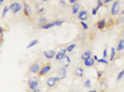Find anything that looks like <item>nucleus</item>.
Segmentation results:
<instances>
[{
  "instance_id": "obj_18",
  "label": "nucleus",
  "mask_w": 124,
  "mask_h": 92,
  "mask_svg": "<svg viewBox=\"0 0 124 92\" xmlns=\"http://www.w3.org/2000/svg\"><path fill=\"white\" fill-rule=\"evenodd\" d=\"M123 48H124V41H123V39H120L119 43H118L117 49H116V51H117V52H120V51H122V50H123Z\"/></svg>"
},
{
  "instance_id": "obj_38",
  "label": "nucleus",
  "mask_w": 124,
  "mask_h": 92,
  "mask_svg": "<svg viewBox=\"0 0 124 92\" xmlns=\"http://www.w3.org/2000/svg\"><path fill=\"white\" fill-rule=\"evenodd\" d=\"M88 92H98V91L97 90H89Z\"/></svg>"
},
{
  "instance_id": "obj_7",
  "label": "nucleus",
  "mask_w": 124,
  "mask_h": 92,
  "mask_svg": "<svg viewBox=\"0 0 124 92\" xmlns=\"http://www.w3.org/2000/svg\"><path fill=\"white\" fill-rule=\"evenodd\" d=\"M119 9H120V2L119 1H115L114 3H112V7H111V15L112 16L118 15V13H119Z\"/></svg>"
},
{
  "instance_id": "obj_32",
  "label": "nucleus",
  "mask_w": 124,
  "mask_h": 92,
  "mask_svg": "<svg viewBox=\"0 0 124 92\" xmlns=\"http://www.w3.org/2000/svg\"><path fill=\"white\" fill-rule=\"evenodd\" d=\"M102 75H103V72L102 71H98V78L99 79L102 78Z\"/></svg>"
},
{
  "instance_id": "obj_36",
  "label": "nucleus",
  "mask_w": 124,
  "mask_h": 92,
  "mask_svg": "<svg viewBox=\"0 0 124 92\" xmlns=\"http://www.w3.org/2000/svg\"><path fill=\"white\" fill-rule=\"evenodd\" d=\"M32 92H41V91H40V90H39V89H38V88H36V89H34V90H33Z\"/></svg>"
},
{
  "instance_id": "obj_6",
  "label": "nucleus",
  "mask_w": 124,
  "mask_h": 92,
  "mask_svg": "<svg viewBox=\"0 0 124 92\" xmlns=\"http://www.w3.org/2000/svg\"><path fill=\"white\" fill-rule=\"evenodd\" d=\"M56 75H57V78L58 79H64V78H66V76H67V69H65V68H60L57 71H56Z\"/></svg>"
},
{
  "instance_id": "obj_21",
  "label": "nucleus",
  "mask_w": 124,
  "mask_h": 92,
  "mask_svg": "<svg viewBox=\"0 0 124 92\" xmlns=\"http://www.w3.org/2000/svg\"><path fill=\"white\" fill-rule=\"evenodd\" d=\"M46 23H47V18L46 17H40V18L38 19V24L40 27L41 26H45Z\"/></svg>"
},
{
  "instance_id": "obj_33",
  "label": "nucleus",
  "mask_w": 124,
  "mask_h": 92,
  "mask_svg": "<svg viewBox=\"0 0 124 92\" xmlns=\"http://www.w3.org/2000/svg\"><path fill=\"white\" fill-rule=\"evenodd\" d=\"M100 84H101V86H102V89H103V90H105V89H106V83H105V82H101Z\"/></svg>"
},
{
  "instance_id": "obj_11",
  "label": "nucleus",
  "mask_w": 124,
  "mask_h": 92,
  "mask_svg": "<svg viewBox=\"0 0 124 92\" xmlns=\"http://www.w3.org/2000/svg\"><path fill=\"white\" fill-rule=\"evenodd\" d=\"M65 55H66V48H63V49H61L60 51L57 52V54H55V57H54V58H55L56 60L60 61L62 58L65 56Z\"/></svg>"
},
{
  "instance_id": "obj_2",
  "label": "nucleus",
  "mask_w": 124,
  "mask_h": 92,
  "mask_svg": "<svg viewBox=\"0 0 124 92\" xmlns=\"http://www.w3.org/2000/svg\"><path fill=\"white\" fill-rule=\"evenodd\" d=\"M51 64H47V65H45L43 68L39 70L38 72V76H45L46 74H48L50 71H51Z\"/></svg>"
},
{
  "instance_id": "obj_20",
  "label": "nucleus",
  "mask_w": 124,
  "mask_h": 92,
  "mask_svg": "<svg viewBox=\"0 0 124 92\" xmlns=\"http://www.w3.org/2000/svg\"><path fill=\"white\" fill-rule=\"evenodd\" d=\"M37 43H38V40H37V39H33L32 41H30L29 44L27 46V49H31L32 47H34L35 44H37Z\"/></svg>"
},
{
  "instance_id": "obj_37",
  "label": "nucleus",
  "mask_w": 124,
  "mask_h": 92,
  "mask_svg": "<svg viewBox=\"0 0 124 92\" xmlns=\"http://www.w3.org/2000/svg\"><path fill=\"white\" fill-rule=\"evenodd\" d=\"M69 2H70V3H72V4H74V3H75V2H77V1H75V0H70V1H69Z\"/></svg>"
},
{
  "instance_id": "obj_4",
  "label": "nucleus",
  "mask_w": 124,
  "mask_h": 92,
  "mask_svg": "<svg viewBox=\"0 0 124 92\" xmlns=\"http://www.w3.org/2000/svg\"><path fill=\"white\" fill-rule=\"evenodd\" d=\"M28 86H29V88L31 90H34V89L37 88V86H38L37 77H31V78H29V80H28Z\"/></svg>"
},
{
  "instance_id": "obj_28",
  "label": "nucleus",
  "mask_w": 124,
  "mask_h": 92,
  "mask_svg": "<svg viewBox=\"0 0 124 92\" xmlns=\"http://www.w3.org/2000/svg\"><path fill=\"white\" fill-rule=\"evenodd\" d=\"M123 74H124V73H123V71H120V73L118 74V76H117V80H118V82L122 79V77H123Z\"/></svg>"
},
{
  "instance_id": "obj_25",
  "label": "nucleus",
  "mask_w": 124,
  "mask_h": 92,
  "mask_svg": "<svg viewBox=\"0 0 124 92\" xmlns=\"http://www.w3.org/2000/svg\"><path fill=\"white\" fill-rule=\"evenodd\" d=\"M9 7H8V5H7V7H4V9H3V12H2V17H5V15H7V14H8V12H9Z\"/></svg>"
},
{
  "instance_id": "obj_8",
  "label": "nucleus",
  "mask_w": 124,
  "mask_h": 92,
  "mask_svg": "<svg viewBox=\"0 0 124 92\" xmlns=\"http://www.w3.org/2000/svg\"><path fill=\"white\" fill-rule=\"evenodd\" d=\"M78 19H80V20H82V21L86 20V19L89 17L88 12H87V11H85V10L81 11V12H78Z\"/></svg>"
},
{
  "instance_id": "obj_10",
  "label": "nucleus",
  "mask_w": 124,
  "mask_h": 92,
  "mask_svg": "<svg viewBox=\"0 0 124 92\" xmlns=\"http://www.w3.org/2000/svg\"><path fill=\"white\" fill-rule=\"evenodd\" d=\"M23 14L26 16H28V17H30L31 15H32V10H31V7H30V5L27 3V2H24L23 3Z\"/></svg>"
},
{
  "instance_id": "obj_23",
  "label": "nucleus",
  "mask_w": 124,
  "mask_h": 92,
  "mask_svg": "<svg viewBox=\"0 0 124 92\" xmlns=\"http://www.w3.org/2000/svg\"><path fill=\"white\" fill-rule=\"evenodd\" d=\"M74 48H75V43L69 44V46L66 48V52H72L73 50H74Z\"/></svg>"
},
{
  "instance_id": "obj_16",
  "label": "nucleus",
  "mask_w": 124,
  "mask_h": 92,
  "mask_svg": "<svg viewBox=\"0 0 124 92\" xmlns=\"http://www.w3.org/2000/svg\"><path fill=\"white\" fill-rule=\"evenodd\" d=\"M35 7H36V13H37V14H40V13H43L45 11L44 4L41 3V2H37V3L35 4Z\"/></svg>"
},
{
  "instance_id": "obj_3",
  "label": "nucleus",
  "mask_w": 124,
  "mask_h": 92,
  "mask_svg": "<svg viewBox=\"0 0 124 92\" xmlns=\"http://www.w3.org/2000/svg\"><path fill=\"white\" fill-rule=\"evenodd\" d=\"M58 82H60V79L57 78V77H54V76H51V77H49V78L47 79V86L49 88H53V87H55L56 85L58 84Z\"/></svg>"
},
{
  "instance_id": "obj_39",
  "label": "nucleus",
  "mask_w": 124,
  "mask_h": 92,
  "mask_svg": "<svg viewBox=\"0 0 124 92\" xmlns=\"http://www.w3.org/2000/svg\"><path fill=\"white\" fill-rule=\"evenodd\" d=\"M3 2H4V1H3V0H0V5H1L2 3H3Z\"/></svg>"
},
{
  "instance_id": "obj_19",
  "label": "nucleus",
  "mask_w": 124,
  "mask_h": 92,
  "mask_svg": "<svg viewBox=\"0 0 124 92\" xmlns=\"http://www.w3.org/2000/svg\"><path fill=\"white\" fill-rule=\"evenodd\" d=\"M90 56H91V52H90V51H86V52H84L83 54H82V57L81 58L83 60H85V59H87V58L90 57Z\"/></svg>"
},
{
  "instance_id": "obj_9",
  "label": "nucleus",
  "mask_w": 124,
  "mask_h": 92,
  "mask_svg": "<svg viewBox=\"0 0 124 92\" xmlns=\"http://www.w3.org/2000/svg\"><path fill=\"white\" fill-rule=\"evenodd\" d=\"M39 70H40V66H39L38 63L33 64V65L30 66V68H29V71L31 73H38Z\"/></svg>"
},
{
  "instance_id": "obj_26",
  "label": "nucleus",
  "mask_w": 124,
  "mask_h": 92,
  "mask_svg": "<svg viewBox=\"0 0 124 92\" xmlns=\"http://www.w3.org/2000/svg\"><path fill=\"white\" fill-rule=\"evenodd\" d=\"M97 61L98 63H101V64H104V65H108V61L106 59H104V58H100V59H98Z\"/></svg>"
},
{
  "instance_id": "obj_5",
  "label": "nucleus",
  "mask_w": 124,
  "mask_h": 92,
  "mask_svg": "<svg viewBox=\"0 0 124 92\" xmlns=\"http://www.w3.org/2000/svg\"><path fill=\"white\" fill-rule=\"evenodd\" d=\"M70 63H71V60H70V57L68 56V55H65V56L60 60L61 67H62V68H65V69L68 68L69 65H70Z\"/></svg>"
},
{
  "instance_id": "obj_22",
  "label": "nucleus",
  "mask_w": 124,
  "mask_h": 92,
  "mask_svg": "<svg viewBox=\"0 0 124 92\" xmlns=\"http://www.w3.org/2000/svg\"><path fill=\"white\" fill-rule=\"evenodd\" d=\"M110 57H109V60L110 61H112L115 59V57H116V49L115 48H111V50H110Z\"/></svg>"
},
{
  "instance_id": "obj_14",
  "label": "nucleus",
  "mask_w": 124,
  "mask_h": 92,
  "mask_svg": "<svg viewBox=\"0 0 124 92\" xmlns=\"http://www.w3.org/2000/svg\"><path fill=\"white\" fill-rule=\"evenodd\" d=\"M74 74L77 75L78 77H83L84 76V69L82 67H78L74 70Z\"/></svg>"
},
{
  "instance_id": "obj_29",
  "label": "nucleus",
  "mask_w": 124,
  "mask_h": 92,
  "mask_svg": "<svg viewBox=\"0 0 124 92\" xmlns=\"http://www.w3.org/2000/svg\"><path fill=\"white\" fill-rule=\"evenodd\" d=\"M97 3H98V4H97V7H97L98 10L100 9V7H103V2L101 1V0H99V1L97 2Z\"/></svg>"
},
{
  "instance_id": "obj_34",
  "label": "nucleus",
  "mask_w": 124,
  "mask_h": 92,
  "mask_svg": "<svg viewBox=\"0 0 124 92\" xmlns=\"http://www.w3.org/2000/svg\"><path fill=\"white\" fill-rule=\"evenodd\" d=\"M98 14V9L97 7H93V9H92V15H97Z\"/></svg>"
},
{
  "instance_id": "obj_12",
  "label": "nucleus",
  "mask_w": 124,
  "mask_h": 92,
  "mask_svg": "<svg viewBox=\"0 0 124 92\" xmlns=\"http://www.w3.org/2000/svg\"><path fill=\"white\" fill-rule=\"evenodd\" d=\"M55 51L54 50H48V51H45L44 52V55H45V57L48 58V59H52V58H54L55 57Z\"/></svg>"
},
{
  "instance_id": "obj_24",
  "label": "nucleus",
  "mask_w": 124,
  "mask_h": 92,
  "mask_svg": "<svg viewBox=\"0 0 124 92\" xmlns=\"http://www.w3.org/2000/svg\"><path fill=\"white\" fill-rule=\"evenodd\" d=\"M84 88H91V80L86 79L85 82H84Z\"/></svg>"
},
{
  "instance_id": "obj_15",
  "label": "nucleus",
  "mask_w": 124,
  "mask_h": 92,
  "mask_svg": "<svg viewBox=\"0 0 124 92\" xmlns=\"http://www.w3.org/2000/svg\"><path fill=\"white\" fill-rule=\"evenodd\" d=\"M105 27H106V20H105V19H101V20H99L97 22V28L99 30L105 29Z\"/></svg>"
},
{
  "instance_id": "obj_1",
  "label": "nucleus",
  "mask_w": 124,
  "mask_h": 92,
  "mask_svg": "<svg viewBox=\"0 0 124 92\" xmlns=\"http://www.w3.org/2000/svg\"><path fill=\"white\" fill-rule=\"evenodd\" d=\"M9 9L11 10V12L14 13V14H17L18 12H20L22 10V4L20 2H12V3L10 4Z\"/></svg>"
},
{
  "instance_id": "obj_30",
  "label": "nucleus",
  "mask_w": 124,
  "mask_h": 92,
  "mask_svg": "<svg viewBox=\"0 0 124 92\" xmlns=\"http://www.w3.org/2000/svg\"><path fill=\"white\" fill-rule=\"evenodd\" d=\"M58 3H60V5H62V7H66V5H67V1H65V0H61Z\"/></svg>"
},
{
  "instance_id": "obj_40",
  "label": "nucleus",
  "mask_w": 124,
  "mask_h": 92,
  "mask_svg": "<svg viewBox=\"0 0 124 92\" xmlns=\"http://www.w3.org/2000/svg\"><path fill=\"white\" fill-rule=\"evenodd\" d=\"M69 92H78V91H69Z\"/></svg>"
},
{
  "instance_id": "obj_27",
  "label": "nucleus",
  "mask_w": 124,
  "mask_h": 92,
  "mask_svg": "<svg viewBox=\"0 0 124 92\" xmlns=\"http://www.w3.org/2000/svg\"><path fill=\"white\" fill-rule=\"evenodd\" d=\"M81 26L83 27V29H84V30H88V29H89L88 24L85 23V22H84V21H81Z\"/></svg>"
},
{
  "instance_id": "obj_13",
  "label": "nucleus",
  "mask_w": 124,
  "mask_h": 92,
  "mask_svg": "<svg viewBox=\"0 0 124 92\" xmlns=\"http://www.w3.org/2000/svg\"><path fill=\"white\" fill-rule=\"evenodd\" d=\"M94 64H95V61H94V59H93V58H92L91 56L84 60V65H85L86 67H93Z\"/></svg>"
},
{
  "instance_id": "obj_31",
  "label": "nucleus",
  "mask_w": 124,
  "mask_h": 92,
  "mask_svg": "<svg viewBox=\"0 0 124 92\" xmlns=\"http://www.w3.org/2000/svg\"><path fill=\"white\" fill-rule=\"evenodd\" d=\"M107 56H108V54H107V49H105L103 51V58H104V59H106Z\"/></svg>"
},
{
  "instance_id": "obj_35",
  "label": "nucleus",
  "mask_w": 124,
  "mask_h": 92,
  "mask_svg": "<svg viewBox=\"0 0 124 92\" xmlns=\"http://www.w3.org/2000/svg\"><path fill=\"white\" fill-rule=\"evenodd\" d=\"M3 32H4V29H2V27L0 26V36L3 35Z\"/></svg>"
},
{
  "instance_id": "obj_17",
  "label": "nucleus",
  "mask_w": 124,
  "mask_h": 92,
  "mask_svg": "<svg viewBox=\"0 0 124 92\" xmlns=\"http://www.w3.org/2000/svg\"><path fill=\"white\" fill-rule=\"evenodd\" d=\"M78 9H80V4L78 2H75L74 4H72V14L73 15H77L78 13Z\"/></svg>"
}]
</instances>
